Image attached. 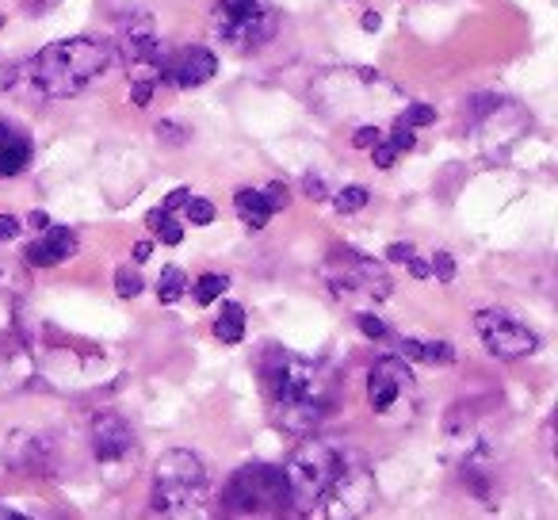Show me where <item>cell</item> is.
Masks as SVG:
<instances>
[{
	"instance_id": "obj_1",
	"label": "cell",
	"mask_w": 558,
	"mask_h": 520,
	"mask_svg": "<svg viewBox=\"0 0 558 520\" xmlns=\"http://www.w3.org/2000/svg\"><path fill=\"white\" fill-rule=\"evenodd\" d=\"M260 387L271 421L291 436H311L337 402V375L318 360L268 344L260 352Z\"/></svg>"
},
{
	"instance_id": "obj_2",
	"label": "cell",
	"mask_w": 558,
	"mask_h": 520,
	"mask_svg": "<svg viewBox=\"0 0 558 520\" xmlns=\"http://www.w3.org/2000/svg\"><path fill=\"white\" fill-rule=\"evenodd\" d=\"M311 108L329 123L344 126H387L405 108L395 81L375 70H329L311 85Z\"/></svg>"
},
{
	"instance_id": "obj_3",
	"label": "cell",
	"mask_w": 558,
	"mask_h": 520,
	"mask_svg": "<svg viewBox=\"0 0 558 520\" xmlns=\"http://www.w3.org/2000/svg\"><path fill=\"white\" fill-rule=\"evenodd\" d=\"M111 65V47L100 39H62L43 47L16 70V85H24L39 100H65L85 93L93 81H100Z\"/></svg>"
},
{
	"instance_id": "obj_4",
	"label": "cell",
	"mask_w": 558,
	"mask_h": 520,
	"mask_svg": "<svg viewBox=\"0 0 558 520\" xmlns=\"http://www.w3.org/2000/svg\"><path fill=\"white\" fill-rule=\"evenodd\" d=\"M318 273H322V283L329 288V295L356 306V311L383 303V299H390V291H395L387 268H383L375 256L356 253V249H349V245L329 249V256L322 261Z\"/></svg>"
},
{
	"instance_id": "obj_5",
	"label": "cell",
	"mask_w": 558,
	"mask_h": 520,
	"mask_svg": "<svg viewBox=\"0 0 558 520\" xmlns=\"http://www.w3.org/2000/svg\"><path fill=\"white\" fill-rule=\"evenodd\" d=\"M207 467L195 451L172 448L154 467V512L161 517H195L207 501Z\"/></svg>"
},
{
	"instance_id": "obj_6",
	"label": "cell",
	"mask_w": 558,
	"mask_h": 520,
	"mask_svg": "<svg viewBox=\"0 0 558 520\" xmlns=\"http://www.w3.org/2000/svg\"><path fill=\"white\" fill-rule=\"evenodd\" d=\"M222 509L238 517H279L291 512V489L283 479V467L271 463H245L226 479L222 486Z\"/></svg>"
},
{
	"instance_id": "obj_7",
	"label": "cell",
	"mask_w": 558,
	"mask_h": 520,
	"mask_svg": "<svg viewBox=\"0 0 558 520\" xmlns=\"http://www.w3.org/2000/svg\"><path fill=\"white\" fill-rule=\"evenodd\" d=\"M344 448L333 440H318V436H306L295 451H291L288 467H283V479L291 489V505L299 512H311L322 501V494L329 489V482L337 479V467H341Z\"/></svg>"
},
{
	"instance_id": "obj_8",
	"label": "cell",
	"mask_w": 558,
	"mask_h": 520,
	"mask_svg": "<svg viewBox=\"0 0 558 520\" xmlns=\"http://www.w3.org/2000/svg\"><path fill=\"white\" fill-rule=\"evenodd\" d=\"M119 58H123V70L131 77V100L138 108H149V96L161 85V70H165V47L154 32V20L149 16L126 20L123 35H119Z\"/></svg>"
},
{
	"instance_id": "obj_9",
	"label": "cell",
	"mask_w": 558,
	"mask_h": 520,
	"mask_svg": "<svg viewBox=\"0 0 558 520\" xmlns=\"http://www.w3.org/2000/svg\"><path fill=\"white\" fill-rule=\"evenodd\" d=\"M210 27L230 50H260L271 43L279 27V12L268 0H215L210 9Z\"/></svg>"
},
{
	"instance_id": "obj_10",
	"label": "cell",
	"mask_w": 558,
	"mask_h": 520,
	"mask_svg": "<svg viewBox=\"0 0 558 520\" xmlns=\"http://www.w3.org/2000/svg\"><path fill=\"white\" fill-rule=\"evenodd\" d=\"M375 474L360 451L344 448L337 479L329 482V489L322 494V501L311 509V517H364L375 505Z\"/></svg>"
},
{
	"instance_id": "obj_11",
	"label": "cell",
	"mask_w": 558,
	"mask_h": 520,
	"mask_svg": "<svg viewBox=\"0 0 558 520\" xmlns=\"http://www.w3.org/2000/svg\"><path fill=\"white\" fill-rule=\"evenodd\" d=\"M367 406L383 421H410L417 406V383H413L410 360L383 356L367 372Z\"/></svg>"
},
{
	"instance_id": "obj_12",
	"label": "cell",
	"mask_w": 558,
	"mask_h": 520,
	"mask_svg": "<svg viewBox=\"0 0 558 520\" xmlns=\"http://www.w3.org/2000/svg\"><path fill=\"white\" fill-rule=\"evenodd\" d=\"M474 329H478L486 352L497 360H524L539 352L535 329H527L524 322L512 318L509 311H478L474 314Z\"/></svg>"
},
{
	"instance_id": "obj_13",
	"label": "cell",
	"mask_w": 558,
	"mask_h": 520,
	"mask_svg": "<svg viewBox=\"0 0 558 520\" xmlns=\"http://www.w3.org/2000/svg\"><path fill=\"white\" fill-rule=\"evenodd\" d=\"M88 444H93V456L100 467L119 471V467L134 463L138 456V436H134L131 421L116 410H100L88 421Z\"/></svg>"
},
{
	"instance_id": "obj_14",
	"label": "cell",
	"mask_w": 558,
	"mask_h": 520,
	"mask_svg": "<svg viewBox=\"0 0 558 520\" xmlns=\"http://www.w3.org/2000/svg\"><path fill=\"white\" fill-rule=\"evenodd\" d=\"M218 73V58L207 47H184L177 55H165L161 81H169L172 88H199Z\"/></svg>"
},
{
	"instance_id": "obj_15",
	"label": "cell",
	"mask_w": 558,
	"mask_h": 520,
	"mask_svg": "<svg viewBox=\"0 0 558 520\" xmlns=\"http://www.w3.org/2000/svg\"><path fill=\"white\" fill-rule=\"evenodd\" d=\"M288 203H291L288 184L241 188V192L233 195V210H238V218L248 226V230H264V226L271 222V215H276V210H283Z\"/></svg>"
},
{
	"instance_id": "obj_16",
	"label": "cell",
	"mask_w": 558,
	"mask_h": 520,
	"mask_svg": "<svg viewBox=\"0 0 558 520\" xmlns=\"http://www.w3.org/2000/svg\"><path fill=\"white\" fill-rule=\"evenodd\" d=\"M73 253H77V233H73L70 226H50V222L43 226L39 238L24 249L32 268H54V265H62V261H70Z\"/></svg>"
},
{
	"instance_id": "obj_17",
	"label": "cell",
	"mask_w": 558,
	"mask_h": 520,
	"mask_svg": "<svg viewBox=\"0 0 558 520\" xmlns=\"http://www.w3.org/2000/svg\"><path fill=\"white\" fill-rule=\"evenodd\" d=\"M35 161V142L24 126L0 119V180H12L27 172Z\"/></svg>"
},
{
	"instance_id": "obj_18",
	"label": "cell",
	"mask_w": 558,
	"mask_h": 520,
	"mask_svg": "<svg viewBox=\"0 0 558 520\" xmlns=\"http://www.w3.org/2000/svg\"><path fill=\"white\" fill-rule=\"evenodd\" d=\"M398 356L402 360H425V364H451L456 349L448 341H417V337H402L398 341Z\"/></svg>"
},
{
	"instance_id": "obj_19",
	"label": "cell",
	"mask_w": 558,
	"mask_h": 520,
	"mask_svg": "<svg viewBox=\"0 0 558 520\" xmlns=\"http://www.w3.org/2000/svg\"><path fill=\"white\" fill-rule=\"evenodd\" d=\"M215 337L222 344H241V337H245V306L222 303V311L215 318Z\"/></svg>"
},
{
	"instance_id": "obj_20",
	"label": "cell",
	"mask_w": 558,
	"mask_h": 520,
	"mask_svg": "<svg viewBox=\"0 0 558 520\" xmlns=\"http://www.w3.org/2000/svg\"><path fill=\"white\" fill-rule=\"evenodd\" d=\"M187 288H192V280H187L184 268H177V265H169L161 276H157V299H161L165 306L180 303V299L187 295Z\"/></svg>"
},
{
	"instance_id": "obj_21",
	"label": "cell",
	"mask_w": 558,
	"mask_h": 520,
	"mask_svg": "<svg viewBox=\"0 0 558 520\" xmlns=\"http://www.w3.org/2000/svg\"><path fill=\"white\" fill-rule=\"evenodd\" d=\"M149 230H154V238L161 241V245H180L184 241V226L172 218V210H165V207H157V210H149Z\"/></svg>"
},
{
	"instance_id": "obj_22",
	"label": "cell",
	"mask_w": 558,
	"mask_h": 520,
	"mask_svg": "<svg viewBox=\"0 0 558 520\" xmlns=\"http://www.w3.org/2000/svg\"><path fill=\"white\" fill-rule=\"evenodd\" d=\"M24 288H27V268L20 265V261H12V256L0 253V299L20 295Z\"/></svg>"
},
{
	"instance_id": "obj_23",
	"label": "cell",
	"mask_w": 558,
	"mask_h": 520,
	"mask_svg": "<svg viewBox=\"0 0 558 520\" xmlns=\"http://www.w3.org/2000/svg\"><path fill=\"white\" fill-rule=\"evenodd\" d=\"M226 288H230V280H226L222 273H203L199 280H195V288H187V291H192L199 306H210L215 299L226 295Z\"/></svg>"
},
{
	"instance_id": "obj_24",
	"label": "cell",
	"mask_w": 558,
	"mask_h": 520,
	"mask_svg": "<svg viewBox=\"0 0 558 520\" xmlns=\"http://www.w3.org/2000/svg\"><path fill=\"white\" fill-rule=\"evenodd\" d=\"M329 199H333V207L341 210V215H352V210H364L372 195H367V188L349 184V188H337V192L329 195Z\"/></svg>"
},
{
	"instance_id": "obj_25",
	"label": "cell",
	"mask_w": 558,
	"mask_h": 520,
	"mask_svg": "<svg viewBox=\"0 0 558 520\" xmlns=\"http://www.w3.org/2000/svg\"><path fill=\"white\" fill-rule=\"evenodd\" d=\"M184 215H187V222L192 226H210L215 222V203H207L203 195H187V203H184Z\"/></svg>"
},
{
	"instance_id": "obj_26",
	"label": "cell",
	"mask_w": 558,
	"mask_h": 520,
	"mask_svg": "<svg viewBox=\"0 0 558 520\" xmlns=\"http://www.w3.org/2000/svg\"><path fill=\"white\" fill-rule=\"evenodd\" d=\"M356 326L364 329V337H367V341H390V329H387V322H383V318H375L372 311H356Z\"/></svg>"
},
{
	"instance_id": "obj_27",
	"label": "cell",
	"mask_w": 558,
	"mask_h": 520,
	"mask_svg": "<svg viewBox=\"0 0 558 520\" xmlns=\"http://www.w3.org/2000/svg\"><path fill=\"white\" fill-rule=\"evenodd\" d=\"M428 276H436L440 283L456 280V261H451V253H433V256H428Z\"/></svg>"
},
{
	"instance_id": "obj_28",
	"label": "cell",
	"mask_w": 558,
	"mask_h": 520,
	"mask_svg": "<svg viewBox=\"0 0 558 520\" xmlns=\"http://www.w3.org/2000/svg\"><path fill=\"white\" fill-rule=\"evenodd\" d=\"M116 291H119V295H123V299H134V295H138V291H142V276L134 273L131 265H123V268H119V273H116Z\"/></svg>"
},
{
	"instance_id": "obj_29",
	"label": "cell",
	"mask_w": 558,
	"mask_h": 520,
	"mask_svg": "<svg viewBox=\"0 0 558 520\" xmlns=\"http://www.w3.org/2000/svg\"><path fill=\"white\" fill-rule=\"evenodd\" d=\"M20 218L16 215H0V241H12V238H20Z\"/></svg>"
},
{
	"instance_id": "obj_30",
	"label": "cell",
	"mask_w": 558,
	"mask_h": 520,
	"mask_svg": "<svg viewBox=\"0 0 558 520\" xmlns=\"http://www.w3.org/2000/svg\"><path fill=\"white\" fill-rule=\"evenodd\" d=\"M187 195H192V192H187V188H177V192H172L169 199L161 203V207H165V210H180V207H184V203H187Z\"/></svg>"
},
{
	"instance_id": "obj_31",
	"label": "cell",
	"mask_w": 558,
	"mask_h": 520,
	"mask_svg": "<svg viewBox=\"0 0 558 520\" xmlns=\"http://www.w3.org/2000/svg\"><path fill=\"white\" fill-rule=\"evenodd\" d=\"M149 253H154V245H149V241H138V245H134V261H149Z\"/></svg>"
},
{
	"instance_id": "obj_32",
	"label": "cell",
	"mask_w": 558,
	"mask_h": 520,
	"mask_svg": "<svg viewBox=\"0 0 558 520\" xmlns=\"http://www.w3.org/2000/svg\"><path fill=\"white\" fill-rule=\"evenodd\" d=\"M364 32H379V16H364Z\"/></svg>"
},
{
	"instance_id": "obj_33",
	"label": "cell",
	"mask_w": 558,
	"mask_h": 520,
	"mask_svg": "<svg viewBox=\"0 0 558 520\" xmlns=\"http://www.w3.org/2000/svg\"><path fill=\"white\" fill-rule=\"evenodd\" d=\"M32 222H35V230H43V226H47L50 218H47V215H39V210H35V215H32Z\"/></svg>"
},
{
	"instance_id": "obj_34",
	"label": "cell",
	"mask_w": 558,
	"mask_h": 520,
	"mask_svg": "<svg viewBox=\"0 0 558 520\" xmlns=\"http://www.w3.org/2000/svg\"><path fill=\"white\" fill-rule=\"evenodd\" d=\"M47 4H54V0H35V9H47Z\"/></svg>"
}]
</instances>
